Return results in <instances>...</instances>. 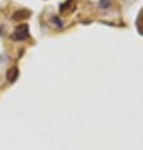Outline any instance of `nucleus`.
Here are the masks:
<instances>
[{"mask_svg":"<svg viewBox=\"0 0 143 150\" xmlns=\"http://www.w3.org/2000/svg\"><path fill=\"white\" fill-rule=\"evenodd\" d=\"M16 72H18V71H16L15 68H14L13 71H11V72H10V71H9V73H11V76H8V80H9L10 82H14V81H15V78H16V76H18V73H16Z\"/></svg>","mask_w":143,"mask_h":150,"instance_id":"obj_1","label":"nucleus"}]
</instances>
